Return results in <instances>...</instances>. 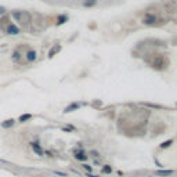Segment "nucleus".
Masks as SVG:
<instances>
[{"label":"nucleus","mask_w":177,"mask_h":177,"mask_svg":"<svg viewBox=\"0 0 177 177\" xmlns=\"http://www.w3.org/2000/svg\"><path fill=\"white\" fill-rule=\"evenodd\" d=\"M147 63L151 64V66L156 71H163L169 66V58L163 54H154V58L151 61H147Z\"/></svg>","instance_id":"f257e3e1"},{"label":"nucleus","mask_w":177,"mask_h":177,"mask_svg":"<svg viewBox=\"0 0 177 177\" xmlns=\"http://www.w3.org/2000/svg\"><path fill=\"white\" fill-rule=\"evenodd\" d=\"M13 17L20 22L21 25H24V26H26V25L31 22V17H29V14L25 13V11H13Z\"/></svg>","instance_id":"f03ea898"},{"label":"nucleus","mask_w":177,"mask_h":177,"mask_svg":"<svg viewBox=\"0 0 177 177\" xmlns=\"http://www.w3.org/2000/svg\"><path fill=\"white\" fill-rule=\"evenodd\" d=\"M31 147H32V149H33V152H35L36 155L43 156V154H44V151H43V149H42V147L39 145L38 143H31Z\"/></svg>","instance_id":"7ed1b4c3"},{"label":"nucleus","mask_w":177,"mask_h":177,"mask_svg":"<svg viewBox=\"0 0 177 177\" xmlns=\"http://www.w3.org/2000/svg\"><path fill=\"white\" fill-rule=\"evenodd\" d=\"M87 158H89V156L86 155L83 151H78V152H75V159H78V161L84 162V161H87Z\"/></svg>","instance_id":"20e7f679"},{"label":"nucleus","mask_w":177,"mask_h":177,"mask_svg":"<svg viewBox=\"0 0 177 177\" xmlns=\"http://www.w3.org/2000/svg\"><path fill=\"white\" fill-rule=\"evenodd\" d=\"M6 31H7V33H10V35H17V33L20 32V29H18L15 25H11V24H10V25L7 26V29H6Z\"/></svg>","instance_id":"39448f33"},{"label":"nucleus","mask_w":177,"mask_h":177,"mask_svg":"<svg viewBox=\"0 0 177 177\" xmlns=\"http://www.w3.org/2000/svg\"><path fill=\"white\" fill-rule=\"evenodd\" d=\"M155 174H158V176H170V174H173V170H158V172H155Z\"/></svg>","instance_id":"423d86ee"},{"label":"nucleus","mask_w":177,"mask_h":177,"mask_svg":"<svg viewBox=\"0 0 177 177\" xmlns=\"http://www.w3.org/2000/svg\"><path fill=\"white\" fill-rule=\"evenodd\" d=\"M155 21H156V18L154 15H148L145 20H144V24H145V25H152Z\"/></svg>","instance_id":"0eeeda50"},{"label":"nucleus","mask_w":177,"mask_h":177,"mask_svg":"<svg viewBox=\"0 0 177 177\" xmlns=\"http://www.w3.org/2000/svg\"><path fill=\"white\" fill-rule=\"evenodd\" d=\"M26 58H28V61H33L36 58V53L33 51V50H29V51L26 53Z\"/></svg>","instance_id":"6e6552de"},{"label":"nucleus","mask_w":177,"mask_h":177,"mask_svg":"<svg viewBox=\"0 0 177 177\" xmlns=\"http://www.w3.org/2000/svg\"><path fill=\"white\" fill-rule=\"evenodd\" d=\"M101 172H103L104 174H111V173H112V167L109 166V165H105V166H103Z\"/></svg>","instance_id":"1a4fd4ad"},{"label":"nucleus","mask_w":177,"mask_h":177,"mask_svg":"<svg viewBox=\"0 0 177 177\" xmlns=\"http://www.w3.org/2000/svg\"><path fill=\"white\" fill-rule=\"evenodd\" d=\"M14 123H15L14 119H9V120H4V122L1 123V126H3V127H11Z\"/></svg>","instance_id":"9d476101"},{"label":"nucleus","mask_w":177,"mask_h":177,"mask_svg":"<svg viewBox=\"0 0 177 177\" xmlns=\"http://www.w3.org/2000/svg\"><path fill=\"white\" fill-rule=\"evenodd\" d=\"M173 144V140H167V141H165V143H162L161 144V149H165V148H169V147Z\"/></svg>","instance_id":"9b49d317"},{"label":"nucleus","mask_w":177,"mask_h":177,"mask_svg":"<svg viewBox=\"0 0 177 177\" xmlns=\"http://www.w3.org/2000/svg\"><path fill=\"white\" fill-rule=\"evenodd\" d=\"M60 50H61V46H55L54 49H51V50L49 51V57H53V55H54L55 53H57V51H60Z\"/></svg>","instance_id":"f8f14e48"},{"label":"nucleus","mask_w":177,"mask_h":177,"mask_svg":"<svg viewBox=\"0 0 177 177\" xmlns=\"http://www.w3.org/2000/svg\"><path fill=\"white\" fill-rule=\"evenodd\" d=\"M31 118H32L31 114H24L21 118H20V122H21V123H22V122H26V120H29Z\"/></svg>","instance_id":"ddd939ff"},{"label":"nucleus","mask_w":177,"mask_h":177,"mask_svg":"<svg viewBox=\"0 0 177 177\" xmlns=\"http://www.w3.org/2000/svg\"><path fill=\"white\" fill-rule=\"evenodd\" d=\"M82 169H84L87 173H91V172H93V167L90 166V165H86V163H84V165H82Z\"/></svg>","instance_id":"4468645a"},{"label":"nucleus","mask_w":177,"mask_h":177,"mask_svg":"<svg viewBox=\"0 0 177 177\" xmlns=\"http://www.w3.org/2000/svg\"><path fill=\"white\" fill-rule=\"evenodd\" d=\"M4 11H6V10H4V9H3V7H0V14H3V13H4Z\"/></svg>","instance_id":"2eb2a0df"}]
</instances>
